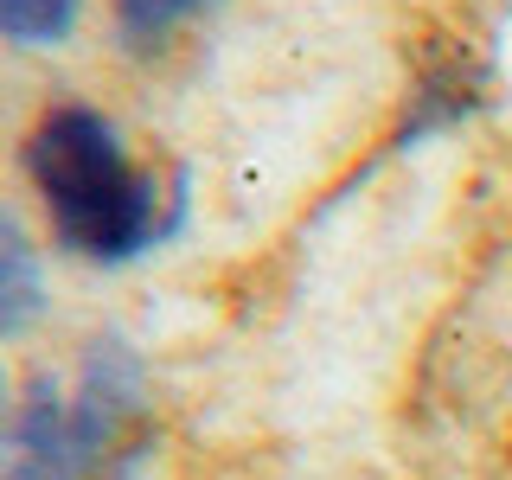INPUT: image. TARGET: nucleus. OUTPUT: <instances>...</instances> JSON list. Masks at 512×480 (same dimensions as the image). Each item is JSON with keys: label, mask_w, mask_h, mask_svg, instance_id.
Segmentation results:
<instances>
[{"label": "nucleus", "mask_w": 512, "mask_h": 480, "mask_svg": "<svg viewBox=\"0 0 512 480\" xmlns=\"http://www.w3.org/2000/svg\"><path fill=\"white\" fill-rule=\"evenodd\" d=\"M26 180L45 199L52 237L84 263H128L167 231L160 205H180V192H160L148 167H135L116 122L90 103H58L26 135Z\"/></svg>", "instance_id": "obj_1"}, {"label": "nucleus", "mask_w": 512, "mask_h": 480, "mask_svg": "<svg viewBox=\"0 0 512 480\" xmlns=\"http://www.w3.org/2000/svg\"><path fill=\"white\" fill-rule=\"evenodd\" d=\"M71 436L84 480H135L148 455V372L122 333H96L77 365Z\"/></svg>", "instance_id": "obj_2"}, {"label": "nucleus", "mask_w": 512, "mask_h": 480, "mask_svg": "<svg viewBox=\"0 0 512 480\" xmlns=\"http://www.w3.org/2000/svg\"><path fill=\"white\" fill-rule=\"evenodd\" d=\"M77 20H84V0H0V39L26 45V52L64 45Z\"/></svg>", "instance_id": "obj_6"}, {"label": "nucleus", "mask_w": 512, "mask_h": 480, "mask_svg": "<svg viewBox=\"0 0 512 480\" xmlns=\"http://www.w3.org/2000/svg\"><path fill=\"white\" fill-rule=\"evenodd\" d=\"M13 429V397H7V372H0V436Z\"/></svg>", "instance_id": "obj_7"}, {"label": "nucleus", "mask_w": 512, "mask_h": 480, "mask_svg": "<svg viewBox=\"0 0 512 480\" xmlns=\"http://www.w3.org/2000/svg\"><path fill=\"white\" fill-rule=\"evenodd\" d=\"M0 480H84L77 436H71V397L58 391L52 372H32L26 397L13 404Z\"/></svg>", "instance_id": "obj_3"}, {"label": "nucleus", "mask_w": 512, "mask_h": 480, "mask_svg": "<svg viewBox=\"0 0 512 480\" xmlns=\"http://www.w3.org/2000/svg\"><path fill=\"white\" fill-rule=\"evenodd\" d=\"M212 0H109V26L128 52H154L180 32L192 13H205Z\"/></svg>", "instance_id": "obj_5"}, {"label": "nucleus", "mask_w": 512, "mask_h": 480, "mask_svg": "<svg viewBox=\"0 0 512 480\" xmlns=\"http://www.w3.org/2000/svg\"><path fill=\"white\" fill-rule=\"evenodd\" d=\"M45 314V263L20 218L0 205V340L26 333Z\"/></svg>", "instance_id": "obj_4"}]
</instances>
